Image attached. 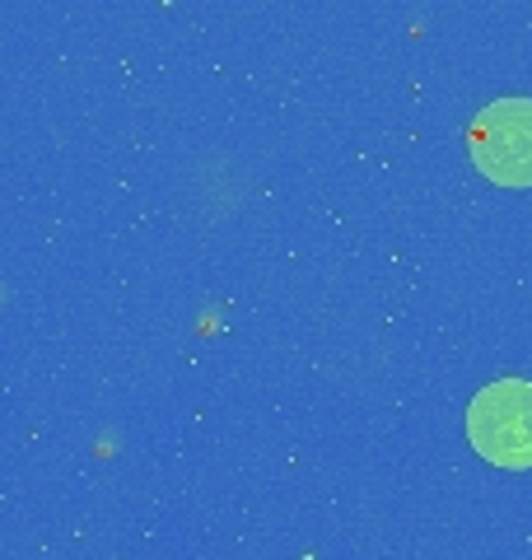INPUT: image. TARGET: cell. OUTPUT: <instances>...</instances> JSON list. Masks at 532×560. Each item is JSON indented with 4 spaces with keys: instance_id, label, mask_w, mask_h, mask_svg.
<instances>
[{
    "instance_id": "cell-1",
    "label": "cell",
    "mask_w": 532,
    "mask_h": 560,
    "mask_svg": "<svg viewBox=\"0 0 532 560\" xmlns=\"http://www.w3.org/2000/svg\"><path fill=\"white\" fill-rule=\"evenodd\" d=\"M467 440L486 463L528 471L532 467V383L495 378L467 407Z\"/></svg>"
},
{
    "instance_id": "cell-2",
    "label": "cell",
    "mask_w": 532,
    "mask_h": 560,
    "mask_svg": "<svg viewBox=\"0 0 532 560\" xmlns=\"http://www.w3.org/2000/svg\"><path fill=\"white\" fill-rule=\"evenodd\" d=\"M472 160L500 187H532V98H495L472 121Z\"/></svg>"
}]
</instances>
